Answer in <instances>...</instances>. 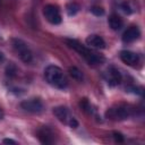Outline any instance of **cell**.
<instances>
[{
	"label": "cell",
	"instance_id": "ffe728a7",
	"mask_svg": "<svg viewBox=\"0 0 145 145\" xmlns=\"http://www.w3.org/2000/svg\"><path fill=\"white\" fill-rule=\"evenodd\" d=\"M3 61V54L0 52V62H2Z\"/></svg>",
	"mask_w": 145,
	"mask_h": 145
},
{
	"label": "cell",
	"instance_id": "52a82bcc",
	"mask_svg": "<svg viewBox=\"0 0 145 145\" xmlns=\"http://www.w3.org/2000/svg\"><path fill=\"white\" fill-rule=\"evenodd\" d=\"M20 108L29 113H41L43 111V102L36 97L28 99L20 102Z\"/></svg>",
	"mask_w": 145,
	"mask_h": 145
},
{
	"label": "cell",
	"instance_id": "d6986e66",
	"mask_svg": "<svg viewBox=\"0 0 145 145\" xmlns=\"http://www.w3.org/2000/svg\"><path fill=\"white\" fill-rule=\"evenodd\" d=\"M3 118V111L1 110V108H0V120Z\"/></svg>",
	"mask_w": 145,
	"mask_h": 145
},
{
	"label": "cell",
	"instance_id": "6da1fadb",
	"mask_svg": "<svg viewBox=\"0 0 145 145\" xmlns=\"http://www.w3.org/2000/svg\"><path fill=\"white\" fill-rule=\"evenodd\" d=\"M66 42H67V44L71 49H74L75 51H77L87 61V63L95 66V65H101L104 61V58L101 54H99L97 52H95V51L86 48L80 42H78L76 40H66Z\"/></svg>",
	"mask_w": 145,
	"mask_h": 145
},
{
	"label": "cell",
	"instance_id": "7a4b0ae2",
	"mask_svg": "<svg viewBox=\"0 0 145 145\" xmlns=\"http://www.w3.org/2000/svg\"><path fill=\"white\" fill-rule=\"evenodd\" d=\"M44 77H45L46 82L51 86H53L56 88L63 89L68 85V82H67L66 76L63 75L62 70L58 66H53V65L48 66L44 69Z\"/></svg>",
	"mask_w": 145,
	"mask_h": 145
},
{
	"label": "cell",
	"instance_id": "2e32d148",
	"mask_svg": "<svg viewBox=\"0 0 145 145\" xmlns=\"http://www.w3.org/2000/svg\"><path fill=\"white\" fill-rule=\"evenodd\" d=\"M91 11H92V14H94L95 16H102V15L104 14L103 8H101V7H96V6L92 7V8H91Z\"/></svg>",
	"mask_w": 145,
	"mask_h": 145
},
{
	"label": "cell",
	"instance_id": "5bb4252c",
	"mask_svg": "<svg viewBox=\"0 0 145 145\" xmlns=\"http://www.w3.org/2000/svg\"><path fill=\"white\" fill-rule=\"evenodd\" d=\"M69 72H70V76L72 78H75L76 80H82V72L76 67H70L69 68Z\"/></svg>",
	"mask_w": 145,
	"mask_h": 145
},
{
	"label": "cell",
	"instance_id": "9c48e42d",
	"mask_svg": "<svg viewBox=\"0 0 145 145\" xmlns=\"http://www.w3.org/2000/svg\"><path fill=\"white\" fill-rule=\"evenodd\" d=\"M140 35V32H139V28L137 26H130L128 27L123 34H122V41L125 43H131L134 41H136Z\"/></svg>",
	"mask_w": 145,
	"mask_h": 145
},
{
	"label": "cell",
	"instance_id": "30bf717a",
	"mask_svg": "<svg viewBox=\"0 0 145 145\" xmlns=\"http://www.w3.org/2000/svg\"><path fill=\"white\" fill-rule=\"evenodd\" d=\"M86 44L89 48H94V49H104L105 48V42L104 40L97 35V34H92L88 35L86 37Z\"/></svg>",
	"mask_w": 145,
	"mask_h": 145
},
{
	"label": "cell",
	"instance_id": "8992f818",
	"mask_svg": "<svg viewBox=\"0 0 145 145\" xmlns=\"http://www.w3.org/2000/svg\"><path fill=\"white\" fill-rule=\"evenodd\" d=\"M43 15L45 19L52 25H58L61 23V14L58 6H54V5L45 6L43 9Z\"/></svg>",
	"mask_w": 145,
	"mask_h": 145
},
{
	"label": "cell",
	"instance_id": "ac0fdd59",
	"mask_svg": "<svg viewBox=\"0 0 145 145\" xmlns=\"http://www.w3.org/2000/svg\"><path fill=\"white\" fill-rule=\"evenodd\" d=\"M2 142H3L5 144H16V142H15V140H12V139H8V138L3 139Z\"/></svg>",
	"mask_w": 145,
	"mask_h": 145
},
{
	"label": "cell",
	"instance_id": "9a60e30c",
	"mask_svg": "<svg viewBox=\"0 0 145 145\" xmlns=\"http://www.w3.org/2000/svg\"><path fill=\"white\" fill-rule=\"evenodd\" d=\"M78 9H79V7H78L76 3H69V5L67 6V12H68V15H70V16L75 15V14L78 11Z\"/></svg>",
	"mask_w": 145,
	"mask_h": 145
},
{
	"label": "cell",
	"instance_id": "5b68a950",
	"mask_svg": "<svg viewBox=\"0 0 145 145\" xmlns=\"http://www.w3.org/2000/svg\"><path fill=\"white\" fill-rule=\"evenodd\" d=\"M130 114H131L130 109H128L127 106H122V105L110 108L105 112V117L111 120H125L128 117H130Z\"/></svg>",
	"mask_w": 145,
	"mask_h": 145
},
{
	"label": "cell",
	"instance_id": "e0dca14e",
	"mask_svg": "<svg viewBox=\"0 0 145 145\" xmlns=\"http://www.w3.org/2000/svg\"><path fill=\"white\" fill-rule=\"evenodd\" d=\"M113 135H114L116 140H118V142H122V140H123V137H122L121 134H119V133H113Z\"/></svg>",
	"mask_w": 145,
	"mask_h": 145
},
{
	"label": "cell",
	"instance_id": "8fae6325",
	"mask_svg": "<svg viewBox=\"0 0 145 145\" xmlns=\"http://www.w3.org/2000/svg\"><path fill=\"white\" fill-rule=\"evenodd\" d=\"M106 80L110 85H118L120 82H121V75L119 72L118 69H116L114 67H110L108 69V72H106Z\"/></svg>",
	"mask_w": 145,
	"mask_h": 145
},
{
	"label": "cell",
	"instance_id": "4fadbf2b",
	"mask_svg": "<svg viewBox=\"0 0 145 145\" xmlns=\"http://www.w3.org/2000/svg\"><path fill=\"white\" fill-rule=\"evenodd\" d=\"M108 23H109V26L113 29V31H118L122 27L123 25V22H122V18L120 16H118L117 14H112L110 15L109 19H108Z\"/></svg>",
	"mask_w": 145,
	"mask_h": 145
},
{
	"label": "cell",
	"instance_id": "ba28073f",
	"mask_svg": "<svg viewBox=\"0 0 145 145\" xmlns=\"http://www.w3.org/2000/svg\"><path fill=\"white\" fill-rule=\"evenodd\" d=\"M120 59L123 63L128 66H136L139 62V57L137 53L128 50H123L120 52Z\"/></svg>",
	"mask_w": 145,
	"mask_h": 145
},
{
	"label": "cell",
	"instance_id": "277c9868",
	"mask_svg": "<svg viewBox=\"0 0 145 145\" xmlns=\"http://www.w3.org/2000/svg\"><path fill=\"white\" fill-rule=\"evenodd\" d=\"M11 43H12L14 51L17 53V56L20 58V60H23L26 63H28V62L32 61V59H33L32 52H31L29 48L27 46V44L23 40H20V39H14Z\"/></svg>",
	"mask_w": 145,
	"mask_h": 145
},
{
	"label": "cell",
	"instance_id": "3957f363",
	"mask_svg": "<svg viewBox=\"0 0 145 145\" xmlns=\"http://www.w3.org/2000/svg\"><path fill=\"white\" fill-rule=\"evenodd\" d=\"M53 114L57 117V119L59 121H61L62 123H65V125H67L71 128H76L78 126V121L71 114L69 109L66 108V106H56V108H53Z\"/></svg>",
	"mask_w": 145,
	"mask_h": 145
},
{
	"label": "cell",
	"instance_id": "7c38bea8",
	"mask_svg": "<svg viewBox=\"0 0 145 145\" xmlns=\"http://www.w3.org/2000/svg\"><path fill=\"white\" fill-rule=\"evenodd\" d=\"M37 136L41 140V143L43 144H51L53 143V133L48 128V127H42L39 131H37Z\"/></svg>",
	"mask_w": 145,
	"mask_h": 145
}]
</instances>
